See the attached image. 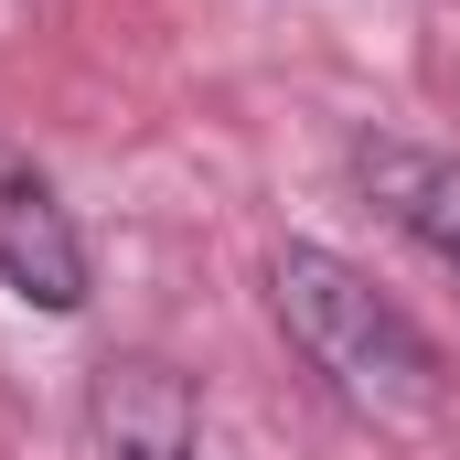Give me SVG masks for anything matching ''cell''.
Here are the masks:
<instances>
[{"mask_svg": "<svg viewBox=\"0 0 460 460\" xmlns=\"http://www.w3.org/2000/svg\"><path fill=\"white\" fill-rule=\"evenodd\" d=\"M353 182L396 235H418L439 268H460V150L429 139H353Z\"/></svg>", "mask_w": 460, "mask_h": 460, "instance_id": "3957f363", "label": "cell"}, {"mask_svg": "<svg viewBox=\"0 0 460 460\" xmlns=\"http://www.w3.org/2000/svg\"><path fill=\"white\" fill-rule=\"evenodd\" d=\"M97 439L108 460H215L204 450V407H193V385L172 375V364H150V353H128V364H97Z\"/></svg>", "mask_w": 460, "mask_h": 460, "instance_id": "277c9868", "label": "cell"}, {"mask_svg": "<svg viewBox=\"0 0 460 460\" xmlns=\"http://www.w3.org/2000/svg\"><path fill=\"white\" fill-rule=\"evenodd\" d=\"M0 279L32 311H86V235L43 172H11V161H0Z\"/></svg>", "mask_w": 460, "mask_h": 460, "instance_id": "7a4b0ae2", "label": "cell"}, {"mask_svg": "<svg viewBox=\"0 0 460 460\" xmlns=\"http://www.w3.org/2000/svg\"><path fill=\"white\" fill-rule=\"evenodd\" d=\"M268 311H279V332L311 353V375L343 407H364V418H439V396H450L439 343L353 257H332V246H279L268 257Z\"/></svg>", "mask_w": 460, "mask_h": 460, "instance_id": "6da1fadb", "label": "cell"}]
</instances>
